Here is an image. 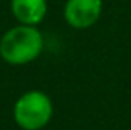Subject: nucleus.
Returning <instances> with one entry per match:
<instances>
[{
  "instance_id": "nucleus-1",
  "label": "nucleus",
  "mask_w": 131,
  "mask_h": 130,
  "mask_svg": "<svg viewBox=\"0 0 131 130\" xmlns=\"http://www.w3.org/2000/svg\"><path fill=\"white\" fill-rule=\"evenodd\" d=\"M43 49V39L32 25L22 23L10 29L0 40V55L12 65H23L35 60Z\"/></svg>"
},
{
  "instance_id": "nucleus-4",
  "label": "nucleus",
  "mask_w": 131,
  "mask_h": 130,
  "mask_svg": "<svg viewBox=\"0 0 131 130\" xmlns=\"http://www.w3.org/2000/svg\"><path fill=\"white\" fill-rule=\"evenodd\" d=\"M12 12L18 22L25 25H35L42 22L47 13L45 0H12Z\"/></svg>"
},
{
  "instance_id": "nucleus-2",
  "label": "nucleus",
  "mask_w": 131,
  "mask_h": 130,
  "mask_svg": "<svg viewBox=\"0 0 131 130\" xmlns=\"http://www.w3.org/2000/svg\"><path fill=\"white\" fill-rule=\"evenodd\" d=\"M53 107L43 92H27L17 100L13 108L15 122L23 130H40L50 122Z\"/></svg>"
},
{
  "instance_id": "nucleus-3",
  "label": "nucleus",
  "mask_w": 131,
  "mask_h": 130,
  "mask_svg": "<svg viewBox=\"0 0 131 130\" xmlns=\"http://www.w3.org/2000/svg\"><path fill=\"white\" fill-rule=\"evenodd\" d=\"M101 0H68L65 18L75 29H86L100 18Z\"/></svg>"
}]
</instances>
